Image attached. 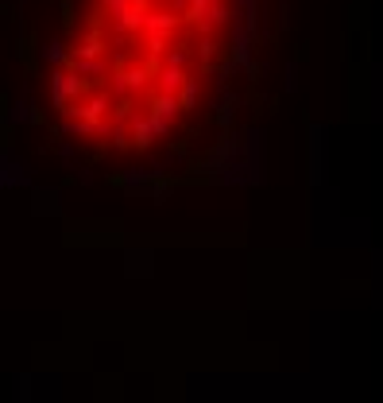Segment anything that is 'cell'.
Wrapping results in <instances>:
<instances>
[{"instance_id": "1", "label": "cell", "mask_w": 383, "mask_h": 403, "mask_svg": "<svg viewBox=\"0 0 383 403\" xmlns=\"http://www.w3.org/2000/svg\"><path fill=\"white\" fill-rule=\"evenodd\" d=\"M271 0H31L16 117L47 167L120 198L229 183L271 82Z\"/></svg>"}]
</instances>
